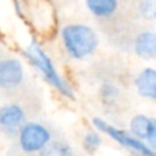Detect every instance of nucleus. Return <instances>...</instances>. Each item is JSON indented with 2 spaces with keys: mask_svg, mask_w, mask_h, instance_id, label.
<instances>
[{
  "mask_svg": "<svg viewBox=\"0 0 156 156\" xmlns=\"http://www.w3.org/2000/svg\"><path fill=\"white\" fill-rule=\"evenodd\" d=\"M121 96L122 92L115 83L104 82L99 89V99L105 108L118 104L119 100H121Z\"/></svg>",
  "mask_w": 156,
  "mask_h": 156,
  "instance_id": "f8f14e48",
  "label": "nucleus"
},
{
  "mask_svg": "<svg viewBox=\"0 0 156 156\" xmlns=\"http://www.w3.org/2000/svg\"><path fill=\"white\" fill-rule=\"evenodd\" d=\"M86 7L99 18L111 16L118 8V0H86Z\"/></svg>",
  "mask_w": 156,
  "mask_h": 156,
  "instance_id": "9b49d317",
  "label": "nucleus"
},
{
  "mask_svg": "<svg viewBox=\"0 0 156 156\" xmlns=\"http://www.w3.org/2000/svg\"><path fill=\"white\" fill-rule=\"evenodd\" d=\"M137 93L141 97L155 101L156 100V71L152 67H145L137 74L134 80Z\"/></svg>",
  "mask_w": 156,
  "mask_h": 156,
  "instance_id": "6e6552de",
  "label": "nucleus"
},
{
  "mask_svg": "<svg viewBox=\"0 0 156 156\" xmlns=\"http://www.w3.org/2000/svg\"><path fill=\"white\" fill-rule=\"evenodd\" d=\"M26 56H27V59L30 60V63L43 74L44 80H45L49 85H52L65 97L73 99L74 97L73 88L69 85V82L65 78L58 73V70H56V67H55L54 62L51 60V58L45 54V51H44L36 41H33V43L27 47Z\"/></svg>",
  "mask_w": 156,
  "mask_h": 156,
  "instance_id": "7ed1b4c3",
  "label": "nucleus"
},
{
  "mask_svg": "<svg viewBox=\"0 0 156 156\" xmlns=\"http://www.w3.org/2000/svg\"><path fill=\"white\" fill-rule=\"evenodd\" d=\"M62 41L69 56L82 60L94 54L99 47V37L92 27L86 25H67L62 30Z\"/></svg>",
  "mask_w": 156,
  "mask_h": 156,
  "instance_id": "f257e3e1",
  "label": "nucleus"
},
{
  "mask_svg": "<svg viewBox=\"0 0 156 156\" xmlns=\"http://www.w3.org/2000/svg\"><path fill=\"white\" fill-rule=\"evenodd\" d=\"M101 143H103L101 133H99L97 130H89L82 137V148L86 154L90 156L99 151Z\"/></svg>",
  "mask_w": 156,
  "mask_h": 156,
  "instance_id": "ddd939ff",
  "label": "nucleus"
},
{
  "mask_svg": "<svg viewBox=\"0 0 156 156\" xmlns=\"http://www.w3.org/2000/svg\"><path fill=\"white\" fill-rule=\"evenodd\" d=\"M133 156H137V155H133Z\"/></svg>",
  "mask_w": 156,
  "mask_h": 156,
  "instance_id": "2eb2a0df",
  "label": "nucleus"
},
{
  "mask_svg": "<svg viewBox=\"0 0 156 156\" xmlns=\"http://www.w3.org/2000/svg\"><path fill=\"white\" fill-rule=\"evenodd\" d=\"M27 122V111L21 103L10 101L0 107V132L15 138L21 127Z\"/></svg>",
  "mask_w": 156,
  "mask_h": 156,
  "instance_id": "39448f33",
  "label": "nucleus"
},
{
  "mask_svg": "<svg viewBox=\"0 0 156 156\" xmlns=\"http://www.w3.org/2000/svg\"><path fill=\"white\" fill-rule=\"evenodd\" d=\"M155 2L154 0H143L140 4V12L143 14L144 18L154 19L155 18Z\"/></svg>",
  "mask_w": 156,
  "mask_h": 156,
  "instance_id": "4468645a",
  "label": "nucleus"
},
{
  "mask_svg": "<svg viewBox=\"0 0 156 156\" xmlns=\"http://www.w3.org/2000/svg\"><path fill=\"white\" fill-rule=\"evenodd\" d=\"M25 82V70L15 58L0 59V89L14 90Z\"/></svg>",
  "mask_w": 156,
  "mask_h": 156,
  "instance_id": "423d86ee",
  "label": "nucleus"
},
{
  "mask_svg": "<svg viewBox=\"0 0 156 156\" xmlns=\"http://www.w3.org/2000/svg\"><path fill=\"white\" fill-rule=\"evenodd\" d=\"M130 133L136 138L148 144L152 149L156 147V119L152 116L137 114L130 119Z\"/></svg>",
  "mask_w": 156,
  "mask_h": 156,
  "instance_id": "0eeeda50",
  "label": "nucleus"
},
{
  "mask_svg": "<svg viewBox=\"0 0 156 156\" xmlns=\"http://www.w3.org/2000/svg\"><path fill=\"white\" fill-rule=\"evenodd\" d=\"M38 156H76L70 143L63 138H52Z\"/></svg>",
  "mask_w": 156,
  "mask_h": 156,
  "instance_id": "9d476101",
  "label": "nucleus"
},
{
  "mask_svg": "<svg viewBox=\"0 0 156 156\" xmlns=\"http://www.w3.org/2000/svg\"><path fill=\"white\" fill-rule=\"evenodd\" d=\"M15 138L16 154L21 156H38L44 147L54 138V133L45 123L27 121L21 127Z\"/></svg>",
  "mask_w": 156,
  "mask_h": 156,
  "instance_id": "f03ea898",
  "label": "nucleus"
},
{
  "mask_svg": "<svg viewBox=\"0 0 156 156\" xmlns=\"http://www.w3.org/2000/svg\"><path fill=\"white\" fill-rule=\"evenodd\" d=\"M93 126L96 127V130L99 133H104L110 138H112L114 141L119 144L121 147L129 149V151L134 152V155L137 156H155V149H152L148 144H145L144 141L136 138L130 132L122 130L115 127L114 125L105 122L101 118H93Z\"/></svg>",
  "mask_w": 156,
  "mask_h": 156,
  "instance_id": "20e7f679",
  "label": "nucleus"
},
{
  "mask_svg": "<svg viewBox=\"0 0 156 156\" xmlns=\"http://www.w3.org/2000/svg\"><path fill=\"white\" fill-rule=\"evenodd\" d=\"M134 52L141 59L151 60L156 56V36L151 30L141 32L134 40Z\"/></svg>",
  "mask_w": 156,
  "mask_h": 156,
  "instance_id": "1a4fd4ad",
  "label": "nucleus"
}]
</instances>
